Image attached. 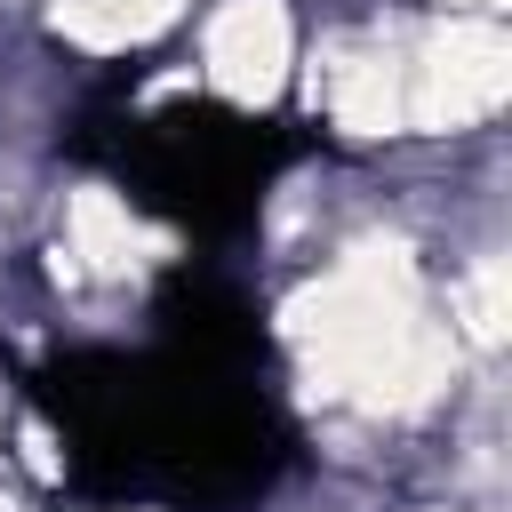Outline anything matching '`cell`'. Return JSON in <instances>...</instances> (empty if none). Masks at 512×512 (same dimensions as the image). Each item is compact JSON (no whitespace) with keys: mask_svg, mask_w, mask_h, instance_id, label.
Masks as SVG:
<instances>
[{"mask_svg":"<svg viewBox=\"0 0 512 512\" xmlns=\"http://www.w3.org/2000/svg\"><path fill=\"white\" fill-rule=\"evenodd\" d=\"M504 88H512L504 32L480 24V16H464V24H448L424 48V64H408V120H424V128H472V120H488L504 104Z\"/></svg>","mask_w":512,"mask_h":512,"instance_id":"obj_1","label":"cell"},{"mask_svg":"<svg viewBox=\"0 0 512 512\" xmlns=\"http://www.w3.org/2000/svg\"><path fill=\"white\" fill-rule=\"evenodd\" d=\"M208 80L240 104H272L288 80V16L280 0H224L208 16Z\"/></svg>","mask_w":512,"mask_h":512,"instance_id":"obj_2","label":"cell"},{"mask_svg":"<svg viewBox=\"0 0 512 512\" xmlns=\"http://www.w3.org/2000/svg\"><path fill=\"white\" fill-rule=\"evenodd\" d=\"M184 0H56V24L88 48H128V40H152L160 24H176Z\"/></svg>","mask_w":512,"mask_h":512,"instance_id":"obj_3","label":"cell"},{"mask_svg":"<svg viewBox=\"0 0 512 512\" xmlns=\"http://www.w3.org/2000/svg\"><path fill=\"white\" fill-rule=\"evenodd\" d=\"M72 232H80V256H96V264H128V248H136V224L104 192H80L72 200Z\"/></svg>","mask_w":512,"mask_h":512,"instance_id":"obj_4","label":"cell"},{"mask_svg":"<svg viewBox=\"0 0 512 512\" xmlns=\"http://www.w3.org/2000/svg\"><path fill=\"white\" fill-rule=\"evenodd\" d=\"M464 312H472V336H496V328H504V272H496V264H480V272L464 280Z\"/></svg>","mask_w":512,"mask_h":512,"instance_id":"obj_5","label":"cell"},{"mask_svg":"<svg viewBox=\"0 0 512 512\" xmlns=\"http://www.w3.org/2000/svg\"><path fill=\"white\" fill-rule=\"evenodd\" d=\"M448 8H464V16H480V24H488V16L504 8V0H448Z\"/></svg>","mask_w":512,"mask_h":512,"instance_id":"obj_6","label":"cell"}]
</instances>
